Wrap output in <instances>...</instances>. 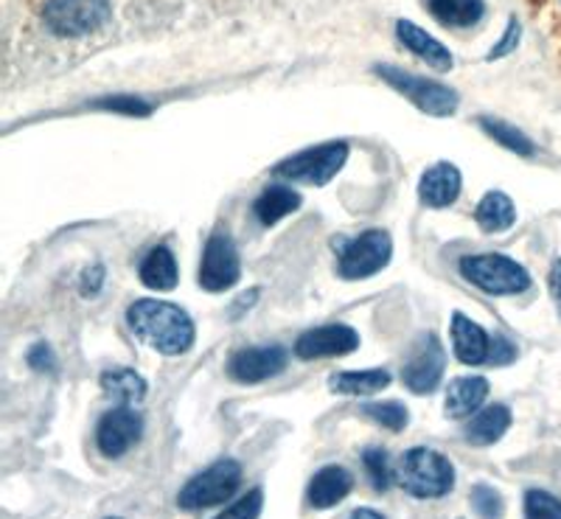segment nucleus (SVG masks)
Returning <instances> with one entry per match:
<instances>
[{
  "mask_svg": "<svg viewBox=\"0 0 561 519\" xmlns=\"http://www.w3.org/2000/svg\"><path fill=\"white\" fill-rule=\"evenodd\" d=\"M363 463L365 472L370 477V486L377 488V492H388L390 481H396L393 469H390V455L385 452L382 447H368L363 452Z\"/></svg>",
  "mask_w": 561,
  "mask_h": 519,
  "instance_id": "nucleus-28",
  "label": "nucleus"
},
{
  "mask_svg": "<svg viewBox=\"0 0 561 519\" xmlns=\"http://www.w3.org/2000/svg\"><path fill=\"white\" fill-rule=\"evenodd\" d=\"M374 71H377V77H382V82L399 90L402 96H408L415 107L430 113V116H453L458 109V93L449 90L447 84L413 77V73L402 71V68H390V65H377Z\"/></svg>",
  "mask_w": 561,
  "mask_h": 519,
  "instance_id": "nucleus-6",
  "label": "nucleus"
},
{
  "mask_svg": "<svg viewBox=\"0 0 561 519\" xmlns=\"http://www.w3.org/2000/svg\"><path fill=\"white\" fill-rule=\"evenodd\" d=\"M348 519H385V517L379 511H374V508H357Z\"/></svg>",
  "mask_w": 561,
  "mask_h": 519,
  "instance_id": "nucleus-37",
  "label": "nucleus"
},
{
  "mask_svg": "<svg viewBox=\"0 0 561 519\" xmlns=\"http://www.w3.org/2000/svg\"><path fill=\"white\" fill-rule=\"evenodd\" d=\"M242 276L239 251L228 233H214L205 244L203 264H199V287L208 292H225Z\"/></svg>",
  "mask_w": 561,
  "mask_h": 519,
  "instance_id": "nucleus-9",
  "label": "nucleus"
},
{
  "mask_svg": "<svg viewBox=\"0 0 561 519\" xmlns=\"http://www.w3.org/2000/svg\"><path fill=\"white\" fill-rule=\"evenodd\" d=\"M140 436H144V418L129 404H122V407L104 413L102 422H99L96 447L104 458L115 461V458L127 455L129 449L140 441Z\"/></svg>",
  "mask_w": 561,
  "mask_h": 519,
  "instance_id": "nucleus-10",
  "label": "nucleus"
},
{
  "mask_svg": "<svg viewBox=\"0 0 561 519\" xmlns=\"http://www.w3.org/2000/svg\"><path fill=\"white\" fill-rule=\"evenodd\" d=\"M517 39H519V23H517V20H511L508 28H505V34H503V39H500L497 48H491V51H489V59H500V57H503V54H508L511 48L517 45Z\"/></svg>",
  "mask_w": 561,
  "mask_h": 519,
  "instance_id": "nucleus-34",
  "label": "nucleus"
},
{
  "mask_svg": "<svg viewBox=\"0 0 561 519\" xmlns=\"http://www.w3.org/2000/svg\"><path fill=\"white\" fill-rule=\"evenodd\" d=\"M514 357H517V346L511 341H505V337H494L489 362H494V366H508V362H514Z\"/></svg>",
  "mask_w": 561,
  "mask_h": 519,
  "instance_id": "nucleus-32",
  "label": "nucleus"
},
{
  "mask_svg": "<svg viewBox=\"0 0 561 519\" xmlns=\"http://www.w3.org/2000/svg\"><path fill=\"white\" fill-rule=\"evenodd\" d=\"M110 519H122V517H110Z\"/></svg>",
  "mask_w": 561,
  "mask_h": 519,
  "instance_id": "nucleus-38",
  "label": "nucleus"
},
{
  "mask_svg": "<svg viewBox=\"0 0 561 519\" xmlns=\"http://www.w3.org/2000/svg\"><path fill=\"white\" fill-rule=\"evenodd\" d=\"M340 253V276L348 281L357 278L377 276L379 269L388 267L390 256H393V244L385 231H368L363 237L351 239V242L334 244Z\"/></svg>",
  "mask_w": 561,
  "mask_h": 519,
  "instance_id": "nucleus-8",
  "label": "nucleus"
},
{
  "mask_svg": "<svg viewBox=\"0 0 561 519\" xmlns=\"http://www.w3.org/2000/svg\"><path fill=\"white\" fill-rule=\"evenodd\" d=\"M113 14V0H43L39 18L59 39H84L102 32Z\"/></svg>",
  "mask_w": 561,
  "mask_h": 519,
  "instance_id": "nucleus-3",
  "label": "nucleus"
},
{
  "mask_svg": "<svg viewBox=\"0 0 561 519\" xmlns=\"http://www.w3.org/2000/svg\"><path fill=\"white\" fill-rule=\"evenodd\" d=\"M127 323L133 334L167 357H178L194 346V321L178 303L152 298L135 301L127 309Z\"/></svg>",
  "mask_w": 561,
  "mask_h": 519,
  "instance_id": "nucleus-1",
  "label": "nucleus"
},
{
  "mask_svg": "<svg viewBox=\"0 0 561 519\" xmlns=\"http://www.w3.org/2000/svg\"><path fill=\"white\" fill-rule=\"evenodd\" d=\"M453 348H455V357H458L463 366H483V362H489L491 341H489V334L483 332V326H478L472 318L455 312L453 314Z\"/></svg>",
  "mask_w": 561,
  "mask_h": 519,
  "instance_id": "nucleus-14",
  "label": "nucleus"
},
{
  "mask_svg": "<svg viewBox=\"0 0 561 519\" xmlns=\"http://www.w3.org/2000/svg\"><path fill=\"white\" fill-rule=\"evenodd\" d=\"M396 34H399V43H402L408 51H413L415 57L424 59V62H427L430 68H435V71H449L455 65L449 48H444L438 39L430 37L424 28H419L415 23H410V20H399V23H396Z\"/></svg>",
  "mask_w": 561,
  "mask_h": 519,
  "instance_id": "nucleus-17",
  "label": "nucleus"
},
{
  "mask_svg": "<svg viewBox=\"0 0 561 519\" xmlns=\"http://www.w3.org/2000/svg\"><path fill=\"white\" fill-rule=\"evenodd\" d=\"M239 483H242V466L237 461H217L205 472L194 475L185 483L183 492L178 494V506L183 511H199V508L222 506L237 494Z\"/></svg>",
  "mask_w": 561,
  "mask_h": 519,
  "instance_id": "nucleus-5",
  "label": "nucleus"
},
{
  "mask_svg": "<svg viewBox=\"0 0 561 519\" xmlns=\"http://www.w3.org/2000/svg\"><path fill=\"white\" fill-rule=\"evenodd\" d=\"M390 385V373L385 368L370 371H340L329 379V388L340 396H374Z\"/></svg>",
  "mask_w": 561,
  "mask_h": 519,
  "instance_id": "nucleus-22",
  "label": "nucleus"
},
{
  "mask_svg": "<svg viewBox=\"0 0 561 519\" xmlns=\"http://www.w3.org/2000/svg\"><path fill=\"white\" fill-rule=\"evenodd\" d=\"M424 7L447 28H472L485 14V0H424Z\"/></svg>",
  "mask_w": 561,
  "mask_h": 519,
  "instance_id": "nucleus-20",
  "label": "nucleus"
},
{
  "mask_svg": "<svg viewBox=\"0 0 561 519\" xmlns=\"http://www.w3.org/2000/svg\"><path fill=\"white\" fill-rule=\"evenodd\" d=\"M363 413L370 418V422L382 424L388 430L402 432L410 422V413L402 402H374L363 404Z\"/></svg>",
  "mask_w": 561,
  "mask_h": 519,
  "instance_id": "nucleus-27",
  "label": "nucleus"
},
{
  "mask_svg": "<svg viewBox=\"0 0 561 519\" xmlns=\"http://www.w3.org/2000/svg\"><path fill=\"white\" fill-rule=\"evenodd\" d=\"M511 427V411L505 404H489L480 413H474L472 422L466 424V441L474 443V447H489V443H497L500 438L508 432Z\"/></svg>",
  "mask_w": 561,
  "mask_h": 519,
  "instance_id": "nucleus-19",
  "label": "nucleus"
},
{
  "mask_svg": "<svg viewBox=\"0 0 561 519\" xmlns=\"http://www.w3.org/2000/svg\"><path fill=\"white\" fill-rule=\"evenodd\" d=\"M460 186H463V180H460L458 166H453V163H438V166L427 169L424 177H421L419 197L430 208H447L458 199Z\"/></svg>",
  "mask_w": 561,
  "mask_h": 519,
  "instance_id": "nucleus-15",
  "label": "nucleus"
},
{
  "mask_svg": "<svg viewBox=\"0 0 561 519\" xmlns=\"http://www.w3.org/2000/svg\"><path fill=\"white\" fill-rule=\"evenodd\" d=\"M550 292H553V301L561 314V258L553 264V269H550Z\"/></svg>",
  "mask_w": 561,
  "mask_h": 519,
  "instance_id": "nucleus-36",
  "label": "nucleus"
},
{
  "mask_svg": "<svg viewBox=\"0 0 561 519\" xmlns=\"http://www.w3.org/2000/svg\"><path fill=\"white\" fill-rule=\"evenodd\" d=\"M472 508L480 519H503L505 500L497 488H491L489 483H478L472 488Z\"/></svg>",
  "mask_w": 561,
  "mask_h": 519,
  "instance_id": "nucleus-30",
  "label": "nucleus"
},
{
  "mask_svg": "<svg viewBox=\"0 0 561 519\" xmlns=\"http://www.w3.org/2000/svg\"><path fill=\"white\" fill-rule=\"evenodd\" d=\"M300 208V194H295L287 186H270L259 194L253 203V214L262 224H278L280 219L289 217Z\"/></svg>",
  "mask_w": 561,
  "mask_h": 519,
  "instance_id": "nucleus-24",
  "label": "nucleus"
},
{
  "mask_svg": "<svg viewBox=\"0 0 561 519\" xmlns=\"http://www.w3.org/2000/svg\"><path fill=\"white\" fill-rule=\"evenodd\" d=\"M28 366L34 368V371H54L57 368V359H54V351L48 346H34L32 351H28Z\"/></svg>",
  "mask_w": 561,
  "mask_h": 519,
  "instance_id": "nucleus-33",
  "label": "nucleus"
},
{
  "mask_svg": "<svg viewBox=\"0 0 561 519\" xmlns=\"http://www.w3.org/2000/svg\"><path fill=\"white\" fill-rule=\"evenodd\" d=\"M262 508H264V492L262 488H253V492L244 494L242 500H237L230 508H225V511L214 519H259L262 517Z\"/></svg>",
  "mask_w": 561,
  "mask_h": 519,
  "instance_id": "nucleus-31",
  "label": "nucleus"
},
{
  "mask_svg": "<svg viewBox=\"0 0 561 519\" xmlns=\"http://www.w3.org/2000/svg\"><path fill=\"white\" fill-rule=\"evenodd\" d=\"M345 161H348V143H323V147H312L278 163L275 174L284 180H295V183H307V186H323L345 166Z\"/></svg>",
  "mask_w": 561,
  "mask_h": 519,
  "instance_id": "nucleus-7",
  "label": "nucleus"
},
{
  "mask_svg": "<svg viewBox=\"0 0 561 519\" xmlns=\"http://www.w3.org/2000/svg\"><path fill=\"white\" fill-rule=\"evenodd\" d=\"M178 262H174V253L169 247H154L147 253V258L140 262V281L144 287L158 289V292H169V289L178 287Z\"/></svg>",
  "mask_w": 561,
  "mask_h": 519,
  "instance_id": "nucleus-21",
  "label": "nucleus"
},
{
  "mask_svg": "<svg viewBox=\"0 0 561 519\" xmlns=\"http://www.w3.org/2000/svg\"><path fill=\"white\" fill-rule=\"evenodd\" d=\"M110 109H122V113H129V116H147L149 104H144L140 99H110Z\"/></svg>",
  "mask_w": 561,
  "mask_h": 519,
  "instance_id": "nucleus-35",
  "label": "nucleus"
},
{
  "mask_svg": "<svg viewBox=\"0 0 561 519\" xmlns=\"http://www.w3.org/2000/svg\"><path fill=\"white\" fill-rule=\"evenodd\" d=\"M480 127H483V132L491 135V138H494L500 147L508 149V152L525 154V158H530V154H534V143H530L528 135L519 132L517 127H511V124L500 122V118H489V116L480 118Z\"/></svg>",
  "mask_w": 561,
  "mask_h": 519,
  "instance_id": "nucleus-26",
  "label": "nucleus"
},
{
  "mask_svg": "<svg viewBox=\"0 0 561 519\" xmlns=\"http://www.w3.org/2000/svg\"><path fill=\"white\" fill-rule=\"evenodd\" d=\"M485 396H489V379L483 377H460L449 382L444 411L449 418H469L480 413Z\"/></svg>",
  "mask_w": 561,
  "mask_h": 519,
  "instance_id": "nucleus-18",
  "label": "nucleus"
},
{
  "mask_svg": "<svg viewBox=\"0 0 561 519\" xmlns=\"http://www.w3.org/2000/svg\"><path fill=\"white\" fill-rule=\"evenodd\" d=\"M102 391L122 404H135L147 396V379L129 368H110L102 373Z\"/></svg>",
  "mask_w": 561,
  "mask_h": 519,
  "instance_id": "nucleus-25",
  "label": "nucleus"
},
{
  "mask_svg": "<svg viewBox=\"0 0 561 519\" xmlns=\"http://www.w3.org/2000/svg\"><path fill=\"white\" fill-rule=\"evenodd\" d=\"M354 488V477H351L348 469L343 466H323L318 475L309 481V506L318 508V511H325V508L337 506Z\"/></svg>",
  "mask_w": 561,
  "mask_h": 519,
  "instance_id": "nucleus-16",
  "label": "nucleus"
},
{
  "mask_svg": "<svg viewBox=\"0 0 561 519\" xmlns=\"http://www.w3.org/2000/svg\"><path fill=\"white\" fill-rule=\"evenodd\" d=\"M287 351L280 346H259V348H244L237 351L228 362V373L233 382L242 385H255L264 379L278 377L287 368Z\"/></svg>",
  "mask_w": 561,
  "mask_h": 519,
  "instance_id": "nucleus-12",
  "label": "nucleus"
},
{
  "mask_svg": "<svg viewBox=\"0 0 561 519\" xmlns=\"http://www.w3.org/2000/svg\"><path fill=\"white\" fill-rule=\"evenodd\" d=\"M359 346V334L343 323L320 326L312 332L300 334L295 343V354L300 359H325V357H345Z\"/></svg>",
  "mask_w": 561,
  "mask_h": 519,
  "instance_id": "nucleus-13",
  "label": "nucleus"
},
{
  "mask_svg": "<svg viewBox=\"0 0 561 519\" xmlns=\"http://www.w3.org/2000/svg\"><path fill=\"white\" fill-rule=\"evenodd\" d=\"M525 519H561V500L542 488L525 492Z\"/></svg>",
  "mask_w": 561,
  "mask_h": 519,
  "instance_id": "nucleus-29",
  "label": "nucleus"
},
{
  "mask_svg": "<svg viewBox=\"0 0 561 519\" xmlns=\"http://www.w3.org/2000/svg\"><path fill=\"white\" fill-rule=\"evenodd\" d=\"M396 483L419 500H438L455 486V466L447 455L430 447H415L404 452L396 466Z\"/></svg>",
  "mask_w": 561,
  "mask_h": 519,
  "instance_id": "nucleus-2",
  "label": "nucleus"
},
{
  "mask_svg": "<svg viewBox=\"0 0 561 519\" xmlns=\"http://www.w3.org/2000/svg\"><path fill=\"white\" fill-rule=\"evenodd\" d=\"M474 222H478L485 233H503L508 231L511 224L517 222V208H514L508 194L489 192L480 199V206L474 208Z\"/></svg>",
  "mask_w": 561,
  "mask_h": 519,
  "instance_id": "nucleus-23",
  "label": "nucleus"
},
{
  "mask_svg": "<svg viewBox=\"0 0 561 519\" xmlns=\"http://www.w3.org/2000/svg\"><path fill=\"white\" fill-rule=\"evenodd\" d=\"M447 366V354L440 348L435 334H424L413 346V354L402 368V382L413 393H433L438 388Z\"/></svg>",
  "mask_w": 561,
  "mask_h": 519,
  "instance_id": "nucleus-11",
  "label": "nucleus"
},
{
  "mask_svg": "<svg viewBox=\"0 0 561 519\" xmlns=\"http://www.w3.org/2000/svg\"><path fill=\"white\" fill-rule=\"evenodd\" d=\"M460 276L489 296H519L530 287V273L519 262L500 253L460 258Z\"/></svg>",
  "mask_w": 561,
  "mask_h": 519,
  "instance_id": "nucleus-4",
  "label": "nucleus"
}]
</instances>
